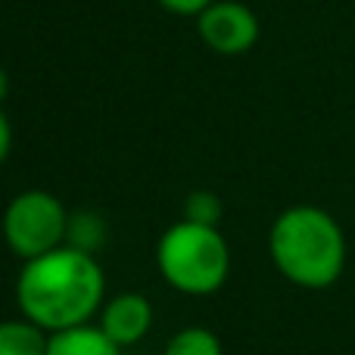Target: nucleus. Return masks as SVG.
Masks as SVG:
<instances>
[{"mask_svg":"<svg viewBox=\"0 0 355 355\" xmlns=\"http://www.w3.org/2000/svg\"><path fill=\"white\" fill-rule=\"evenodd\" d=\"M16 302L22 318L44 334L91 324L106 302V277L97 256L72 246L47 252L22 265L16 281Z\"/></svg>","mask_w":355,"mask_h":355,"instance_id":"obj_1","label":"nucleus"},{"mask_svg":"<svg viewBox=\"0 0 355 355\" xmlns=\"http://www.w3.org/2000/svg\"><path fill=\"white\" fill-rule=\"evenodd\" d=\"M268 256L284 281L302 290H327L343 277L346 234L318 206H290L268 231Z\"/></svg>","mask_w":355,"mask_h":355,"instance_id":"obj_2","label":"nucleus"},{"mask_svg":"<svg viewBox=\"0 0 355 355\" xmlns=\"http://www.w3.org/2000/svg\"><path fill=\"white\" fill-rule=\"evenodd\" d=\"M162 281L184 296H209L225 287L231 275V250L218 227L181 218L156 243Z\"/></svg>","mask_w":355,"mask_h":355,"instance_id":"obj_3","label":"nucleus"},{"mask_svg":"<svg viewBox=\"0 0 355 355\" xmlns=\"http://www.w3.org/2000/svg\"><path fill=\"white\" fill-rule=\"evenodd\" d=\"M69 209L47 190H22L3 209V240L22 262L66 246Z\"/></svg>","mask_w":355,"mask_h":355,"instance_id":"obj_4","label":"nucleus"},{"mask_svg":"<svg viewBox=\"0 0 355 355\" xmlns=\"http://www.w3.org/2000/svg\"><path fill=\"white\" fill-rule=\"evenodd\" d=\"M202 44L218 56H243L259 41V19L240 0H215L200 19H196Z\"/></svg>","mask_w":355,"mask_h":355,"instance_id":"obj_5","label":"nucleus"},{"mask_svg":"<svg viewBox=\"0 0 355 355\" xmlns=\"http://www.w3.org/2000/svg\"><path fill=\"white\" fill-rule=\"evenodd\" d=\"M97 324L116 346H135L153 327V306L144 293H116L103 302Z\"/></svg>","mask_w":355,"mask_h":355,"instance_id":"obj_6","label":"nucleus"},{"mask_svg":"<svg viewBox=\"0 0 355 355\" xmlns=\"http://www.w3.org/2000/svg\"><path fill=\"white\" fill-rule=\"evenodd\" d=\"M47 355H122V346H116L103 331H100V324L91 321V324L50 334Z\"/></svg>","mask_w":355,"mask_h":355,"instance_id":"obj_7","label":"nucleus"},{"mask_svg":"<svg viewBox=\"0 0 355 355\" xmlns=\"http://www.w3.org/2000/svg\"><path fill=\"white\" fill-rule=\"evenodd\" d=\"M106 237H110V225H106V218L100 212H94V209H75V212H69L66 246L87 252V256H97L106 246Z\"/></svg>","mask_w":355,"mask_h":355,"instance_id":"obj_8","label":"nucleus"},{"mask_svg":"<svg viewBox=\"0 0 355 355\" xmlns=\"http://www.w3.org/2000/svg\"><path fill=\"white\" fill-rule=\"evenodd\" d=\"M47 337L28 318L0 321V355H47Z\"/></svg>","mask_w":355,"mask_h":355,"instance_id":"obj_9","label":"nucleus"},{"mask_svg":"<svg viewBox=\"0 0 355 355\" xmlns=\"http://www.w3.org/2000/svg\"><path fill=\"white\" fill-rule=\"evenodd\" d=\"M162 355H225V349H221V340L215 331H209L202 324H190L181 327L168 340Z\"/></svg>","mask_w":355,"mask_h":355,"instance_id":"obj_10","label":"nucleus"},{"mask_svg":"<svg viewBox=\"0 0 355 355\" xmlns=\"http://www.w3.org/2000/svg\"><path fill=\"white\" fill-rule=\"evenodd\" d=\"M221 196L212 190H193L184 200V218L193 221V225H206V227H218L221 221Z\"/></svg>","mask_w":355,"mask_h":355,"instance_id":"obj_11","label":"nucleus"},{"mask_svg":"<svg viewBox=\"0 0 355 355\" xmlns=\"http://www.w3.org/2000/svg\"><path fill=\"white\" fill-rule=\"evenodd\" d=\"M166 12L172 16H184V19H200L215 0H156Z\"/></svg>","mask_w":355,"mask_h":355,"instance_id":"obj_12","label":"nucleus"},{"mask_svg":"<svg viewBox=\"0 0 355 355\" xmlns=\"http://www.w3.org/2000/svg\"><path fill=\"white\" fill-rule=\"evenodd\" d=\"M10 147H12V128H10V119L0 110V166H3L6 156H10Z\"/></svg>","mask_w":355,"mask_h":355,"instance_id":"obj_13","label":"nucleus"},{"mask_svg":"<svg viewBox=\"0 0 355 355\" xmlns=\"http://www.w3.org/2000/svg\"><path fill=\"white\" fill-rule=\"evenodd\" d=\"M6 97H10V75H6V69L0 66V106H3Z\"/></svg>","mask_w":355,"mask_h":355,"instance_id":"obj_14","label":"nucleus"}]
</instances>
